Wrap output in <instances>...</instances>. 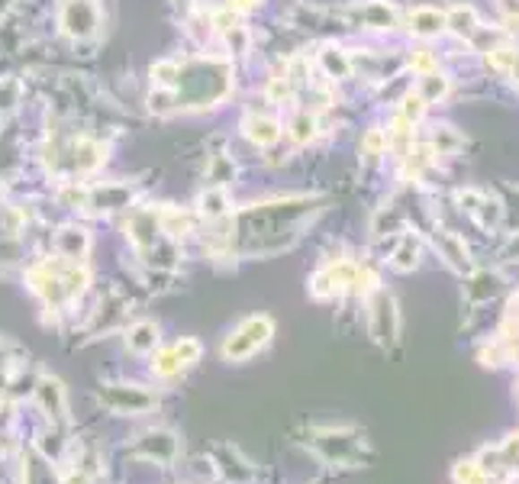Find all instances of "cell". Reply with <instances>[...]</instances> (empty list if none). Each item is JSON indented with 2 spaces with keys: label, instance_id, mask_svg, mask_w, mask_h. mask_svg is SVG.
<instances>
[{
  "label": "cell",
  "instance_id": "1",
  "mask_svg": "<svg viewBox=\"0 0 519 484\" xmlns=\"http://www.w3.org/2000/svg\"><path fill=\"white\" fill-rule=\"evenodd\" d=\"M229 88L232 68L223 58H191V62H181V74L171 94L177 107H207L226 100Z\"/></svg>",
  "mask_w": 519,
  "mask_h": 484
},
{
  "label": "cell",
  "instance_id": "2",
  "mask_svg": "<svg viewBox=\"0 0 519 484\" xmlns=\"http://www.w3.org/2000/svg\"><path fill=\"white\" fill-rule=\"evenodd\" d=\"M272 336H274L272 316H264V314L246 316V320L223 339V349H220V352H223L226 362H246V359H252L258 349L268 346Z\"/></svg>",
  "mask_w": 519,
  "mask_h": 484
},
{
  "label": "cell",
  "instance_id": "3",
  "mask_svg": "<svg viewBox=\"0 0 519 484\" xmlns=\"http://www.w3.org/2000/svg\"><path fill=\"white\" fill-rule=\"evenodd\" d=\"M58 23H62L65 36H72V39H94L100 30V7H97V0H65Z\"/></svg>",
  "mask_w": 519,
  "mask_h": 484
},
{
  "label": "cell",
  "instance_id": "4",
  "mask_svg": "<svg viewBox=\"0 0 519 484\" xmlns=\"http://www.w3.org/2000/svg\"><path fill=\"white\" fill-rule=\"evenodd\" d=\"M100 401L117 413H145L155 407V394L139 385H104Z\"/></svg>",
  "mask_w": 519,
  "mask_h": 484
},
{
  "label": "cell",
  "instance_id": "5",
  "mask_svg": "<svg viewBox=\"0 0 519 484\" xmlns=\"http://www.w3.org/2000/svg\"><path fill=\"white\" fill-rule=\"evenodd\" d=\"M397 304H394L391 294H384L377 290L375 300H371V336L381 342V346H391L394 339H397Z\"/></svg>",
  "mask_w": 519,
  "mask_h": 484
},
{
  "label": "cell",
  "instance_id": "6",
  "mask_svg": "<svg viewBox=\"0 0 519 484\" xmlns=\"http://www.w3.org/2000/svg\"><path fill=\"white\" fill-rule=\"evenodd\" d=\"M313 445L320 449V455L326 462H351L355 459V452H359V439L355 433H342V429H326V433H316Z\"/></svg>",
  "mask_w": 519,
  "mask_h": 484
},
{
  "label": "cell",
  "instance_id": "7",
  "mask_svg": "<svg viewBox=\"0 0 519 484\" xmlns=\"http://www.w3.org/2000/svg\"><path fill=\"white\" fill-rule=\"evenodd\" d=\"M126 229H129V239L136 242V249H152L155 239H159L161 226H159V213L155 210H136L133 217L126 220Z\"/></svg>",
  "mask_w": 519,
  "mask_h": 484
},
{
  "label": "cell",
  "instance_id": "8",
  "mask_svg": "<svg viewBox=\"0 0 519 484\" xmlns=\"http://www.w3.org/2000/svg\"><path fill=\"white\" fill-rule=\"evenodd\" d=\"M56 249L68 262H81L91 252V233L84 226H62L56 233Z\"/></svg>",
  "mask_w": 519,
  "mask_h": 484
},
{
  "label": "cell",
  "instance_id": "9",
  "mask_svg": "<svg viewBox=\"0 0 519 484\" xmlns=\"http://www.w3.org/2000/svg\"><path fill=\"white\" fill-rule=\"evenodd\" d=\"M242 133H246V139L252 145L268 149V145H274L281 139V123L274 117H264V113H252V117L242 120Z\"/></svg>",
  "mask_w": 519,
  "mask_h": 484
},
{
  "label": "cell",
  "instance_id": "10",
  "mask_svg": "<svg viewBox=\"0 0 519 484\" xmlns=\"http://www.w3.org/2000/svg\"><path fill=\"white\" fill-rule=\"evenodd\" d=\"M139 452L145 459H155V462H175L177 455V439L169 433V429H152L139 439Z\"/></svg>",
  "mask_w": 519,
  "mask_h": 484
},
{
  "label": "cell",
  "instance_id": "11",
  "mask_svg": "<svg viewBox=\"0 0 519 484\" xmlns=\"http://www.w3.org/2000/svg\"><path fill=\"white\" fill-rule=\"evenodd\" d=\"M36 401H39V407L48 413V417L62 419L65 411H68V403H65V387L58 378H39V385H36Z\"/></svg>",
  "mask_w": 519,
  "mask_h": 484
},
{
  "label": "cell",
  "instance_id": "12",
  "mask_svg": "<svg viewBox=\"0 0 519 484\" xmlns=\"http://www.w3.org/2000/svg\"><path fill=\"white\" fill-rule=\"evenodd\" d=\"M133 203V187L129 185H104V187H94L88 197V207L94 210H120Z\"/></svg>",
  "mask_w": 519,
  "mask_h": 484
},
{
  "label": "cell",
  "instance_id": "13",
  "mask_svg": "<svg viewBox=\"0 0 519 484\" xmlns=\"http://www.w3.org/2000/svg\"><path fill=\"white\" fill-rule=\"evenodd\" d=\"M229 207H232V201H229V191L226 187H207V191L200 194L197 197V210H200V217L203 220H223V217H229Z\"/></svg>",
  "mask_w": 519,
  "mask_h": 484
},
{
  "label": "cell",
  "instance_id": "14",
  "mask_svg": "<svg viewBox=\"0 0 519 484\" xmlns=\"http://www.w3.org/2000/svg\"><path fill=\"white\" fill-rule=\"evenodd\" d=\"M361 20H365V26H371V30H397V7L394 4H387V0H368L365 7H361Z\"/></svg>",
  "mask_w": 519,
  "mask_h": 484
},
{
  "label": "cell",
  "instance_id": "15",
  "mask_svg": "<svg viewBox=\"0 0 519 484\" xmlns=\"http://www.w3.org/2000/svg\"><path fill=\"white\" fill-rule=\"evenodd\" d=\"M442 30H445V13H442V10L416 7L413 13H410V32H413V36L429 39V36H439Z\"/></svg>",
  "mask_w": 519,
  "mask_h": 484
},
{
  "label": "cell",
  "instance_id": "16",
  "mask_svg": "<svg viewBox=\"0 0 519 484\" xmlns=\"http://www.w3.org/2000/svg\"><path fill=\"white\" fill-rule=\"evenodd\" d=\"M194 213H187V210H177V207H165L159 210V226L161 233H169L171 239H184V236L194 233Z\"/></svg>",
  "mask_w": 519,
  "mask_h": 484
},
{
  "label": "cell",
  "instance_id": "17",
  "mask_svg": "<svg viewBox=\"0 0 519 484\" xmlns=\"http://www.w3.org/2000/svg\"><path fill=\"white\" fill-rule=\"evenodd\" d=\"M126 346L133 349V352H139V355L155 352V349H159V326L149 323V320L133 323L129 333H126Z\"/></svg>",
  "mask_w": 519,
  "mask_h": 484
},
{
  "label": "cell",
  "instance_id": "18",
  "mask_svg": "<svg viewBox=\"0 0 519 484\" xmlns=\"http://www.w3.org/2000/svg\"><path fill=\"white\" fill-rule=\"evenodd\" d=\"M320 65H323V72H326L333 81H342V78H349V74H351L349 56H345L339 46H326V48H323V52H320Z\"/></svg>",
  "mask_w": 519,
  "mask_h": 484
},
{
  "label": "cell",
  "instance_id": "19",
  "mask_svg": "<svg viewBox=\"0 0 519 484\" xmlns=\"http://www.w3.org/2000/svg\"><path fill=\"white\" fill-rule=\"evenodd\" d=\"M391 265L397 268V272H413V268L420 265V239H416V236H403V239H400V246L391 255Z\"/></svg>",
  "mask_w": 519,
  "mask_h": 484
},
{
  "label": "cell",
  "instance_id": "20",
  "mask_svg": "<svg viewBox=\"0 0 519 484\" xmlns=\"http://www.w3.org/2000/svg\"><path fill=\"white\" fill-rule=\"evenodd\" d=\"M500 274H490V272H480L471 278V284L464 288V294H468V300H474V304H480V300H490L500 290Z\"/></svg>",
  "mask_w": 519,
  "mask_h": 484
},
{
  "label": "cell",
  "instance_id": "21",
  "mask_svg": "<svg viewBox=\"0 0 519 484\" xmlns=\"http://www.w3.org/2000/svg\"><path fill=\"white\" fill-rule=\"evenodd\" d=\"M445 26L455 32V36L471 39L474 32H478V13H474V7H455L445 16Z\"/></svg>",
  "mask_w": 519,
  "mask_h": 484
},
{
  "label": "cell",
  "instance_id": "22",
  "mask_svg": "<svg viewBox=\"0 0 519 484\" xmlns=\"http://www.w3.org/2000/svg\"><path fill=\"white\" fill-rule=\"evenodd\" d=\"M149 74H152L155 88L171 91L177 84V74H181V62H177V58H161V62H155L152 68H149Z\"/></svg>",
  "mask_w": 519,
  "mask_h": 484
},
{
  "label": "cell",
  "instance_id": "23",
  "mask_svg": "<svg viewBox=\"0 0 519 484\" xmlns=\"http://www.w3.org/2000/svg\"><path fill=\"white\" fill-rule=\"evenodd\" d=\"M416 94L423 97L426 104H436V100H442V97L448 94V78H445V74H439V72L423 74V78H420V91H416Z\"/></svg>",
  "mask_w": 519,
  "mask_h": 484
},
{
  "label": "cell",
  "instance_id": "24",
  "mask_svg": "<svg viewBox=\"0 0 519 484\" xmlns=\"http://www.w3.org/2000/svg\"><path fill=\"white\" fill-rule=\"evenodd\" d=\"M184 365L177 362L175 349H159V352L152 355V375L155 378H175V375H181Z\"/></svg>",
  "mask_w": 519,
  "mask_h": 484
},
{
  "label": "cell",
  "instance_id": "25",
  "mask_svg": "<svg viewBox=\"0 0 519 484\" xmlns=\"http://www.w3.org/2000/svg\"><path fill=\"white\" fill-rule=\"evenodd\" d=\"M288 133L297 145L313 143V136H316V117H313V113H297L294 120H290Z\"/></svg>",
  "mask_w": 519,
  "mask_h": 484
},
{
  "label": "cell",
  "instance_id": "26",
  "mask_svg": "<svg viewBox=\"0 0 519 484\" xmlns=\"http://www.w3.org/2000/svg\"><path fill=\"white\" fill-rule=\"evenodd\" d=\"M462 149V136H458L452 126H439L436 133H432V152L439 155H452Z\"/></svg>",
  "mask_w": 519,
  "mask_h": 484
},
{
  "label": "cell",
  "instance_id": "27",
  "mask_svg": "<svg viewBox=\"0 0 519 484\" xmlns=\"http://www.w3.org/2000/svg\"><path fill=\"white\" fill-rule=\"evenodd\" d=\"M474 217H478V223L484 226V229H494V226H500V220H504V207H500V201L484 197V201L478 203V210H474Z\"/></svg>",
  "mask_w": 519,
  "mask_h": 484
},
{
  "label": "cell",
  "instance_id": "28",
  "mask_svg": "<svg viewBox=\"0 0 519 484\" xmlns=\"http://www.w3.org/2000/svg\"><path fill=\"white\" fill-rule=\"evenodd\" d=\"M310 294L316 300H326V298H336L339 288L336 281H333V274H329V268H320V272L310 278Z\"/></svg>",
  "mask_w": 519,
  "mask_h": 484
},
{
  "label": "cell",
  "instance_id": "29",
  "mask_svg": "<svg viewBox=\"0 0 519 484\" xmlns=\"http://www.w3.org/2000/svg\"><path fill=\"white\" fill-rule=\"evenodd\" d=\"M175 355H177V362L184 365V368H191L194 362H200V352H203V346H200L197 339H191V336H184V339H177L175 346Z\"/></svg>",
  "mask_w": 519,
  "mask_h": 484
},
{
  "label": "cell",
  "instance_id": "30",
  "mask_svg": "<svg viewBox=\"0 0 519 484\" xmlns=\"http://www.w3.org/2000/svg\"><path fill=\"white\" fill-rule=\"evenodd\" d=\"M210 181H213L216 187H223L232 181V175H236V169H232V161L226 159V155H213V161H210V169H207Z\"/></svg>",
  "mask_w": 519,
  "mask_h": 484
},
{
  "label": "cell",
  "instance_id": "31",
  "mask_svg": "<svg viewBox=\"0 0 519 484\" xmlns=\"http://www.w3.org/2000/svg\"><path fill=\"white\" fill-rule=\"evenodd\" d=\"M455 481L458 484H490V478L484 475V468H480L478 462H458Z\"/></svg>",
  "mask_w": 519,
  "mask_h": 484
},
{
  "label": "cell",
  "instance_id": "32",
  "mask_svg": "<svg viewBox=\"0 0 519 484\" xmlns=\"http://www.w3.org/2000/svg\"><path fill=\"white\" fill-rule=\"evenodd\" d=\"M439 249L445 252V255H448V262H452V265H458V268H464V265H468V252H464V246L455 239V236L442 233V236H439Z\"/></svg>",
  "mask_w": 519,
  "mask_h": 484
},
{
  "label": "cell",
  "instance_id": "33",
  "mask_svg": "<svg viewBox=\"0 0 519 484\" xmlns=\"http://www.w3.org/2000/svg\"><path fill=\"white\" fill-rule=\"evenodd\" d=\"M361 149H365V155H371V159L384 155L387 152V133H384V129H368L365 139H361Z\"/></svg>",
  "mask_w": 519,
  "mask_h": 484
},
{
  "label": "cell",
  "instance_id": "34",
  "mask_svg": "<svg viewBox=\"0 0 519 484\" xmlns=\"http://www.w3.org/2000/svg\"><path fill=\"white\" fill-rule=\"evenodd\" d=\"M20 81L16 78H0V110H13L20 104Z\"/></svg>",
  "mask_w": 519,
  "mask_h": 484
},
{
  "label": "cell",
  "instance_id": "35",
  "mask_svg": "<svg viewBox=\"0 0 519 484\" xmlns=\"http://www.w3.org/2000/svg\"><path fill=\"white\" fill-rule=\"evenodd\" d=\"M423 113H426V100L420 94H407L403 97V107H400V117L407 123H420L423 120Z\"/></svg>",
  "mask_w": 519,
  "mask_h": 484
},
{
  "label": "cell",
  "instance_id": "36",
  "mask_svg": "<svg viewBox=\"0 0 519 484\" xmlns=\"http://www.w3.org/2000/svg\"><path fill=\"white\" fill-rule=\"evenodd\" d=\"M290 88H294V84H290V81L284 78V74H281V78L268 81V88H264V97H268L272 104H284V100L290 97Z\"/></svg>",
  "mask_w": 519,
  "mask_h": 484
},
{
  "label": "cell",
  "instance_id": "37",
  "mask_svg": "<svg viewBox=\"0 0 519 484\" xmlns=\"http://www.w3.org/2000/svg\"><path fill=\"white\" fill-rule=\"evenodd\" d=\"M490 62H494L497 72H513L516 68V52H510V48H494L490 52Z\"/></svg>",
  "mask_w": 519,
  "mask_h": 484
},
{
  "label": "cell",
  "instance_id": "38",
  "mask_svg": "<svg viewBox=\"0 0 519 484\" xmlns=\"http://www.w3.org/2000/svg\"><path fill=\"white\" fill-rule=\"evenodd\" d=\"M413 68L420 74H429L432 72V56H429V52H420V56L413 58Z\"/></svg>",
  "mask_w": 519,
  "mask_h": 484
},
{
  "label": "cell",
  "instance_id": "39",
  "mask_svg": "<svg viewBox=\"0 0 519 484\" xmlns=\"http://www.w3.org/2000/svg\"><path fill=\"white\" fill-rule=\"evenodd\" d=\"M258 4H262V0H229V10H236V13H248V10H258Z\"/></svg>",
  "mask_w": 519,
  "mask_h": 484
},
{
  "label": "cell",
  "instance_id": "40",
  "mask_svg": "<svg viewBox=\"0 0 519 484\" xmlns=\"http://www.w3.org/2000/svg\"><path fill=\"white\" fill-rule=\"evenodd\" d=\"M510 255H516V258H519V239H513V246H510Z\"/></svg>",
  "mask_w": 519,
  "mask_h": 484
},
{
  "label": "cell",
  "instance_id": "41",
  "mask_svg": "<svg viewBox=\"0 0 519 484\" xmlns=\"http://www.w3.org/2000/svg\"><path fill=\"white\" fill-rule=\"evenodd\" d=\"M7 7H10V0H0V13H4Z\"/></svg>",
  "mask_w": 519,
  "mask_h": 484
},
{
  "label": "cell",
  "instance_id": "42",
  "mask_svg": "<svg viewBox=\"0 0 519 484\" xmlns=\"http://www.w3.org/2000/svg\"><path fill=\"white\" fill-rule=\"evenodd\" d=\"M516 471H519V462H516Z\"/></svg>",
  "mask_w": 519,
  "mask_h": 484
}]
</instances>
